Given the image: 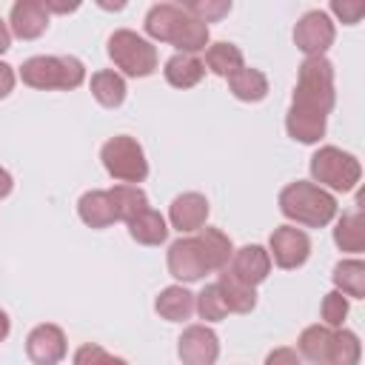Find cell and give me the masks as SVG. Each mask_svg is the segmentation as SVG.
<instances>
[{
	"mask_svg": "<svg viewBox=\"0 0 365 365\" xmlns=\"http://www.w3.org/2000/svg\"><path fill=\"white\" fill-rule=\"evenodd\" d=\"M228 88L242 103H259L268 94V77L259 68H240L228 77Z\"/></svg>",
	"mask_w": 365,
	"mask_h": 365,
	"instance_id": "24",
	"label": "cell"
},
{
	"mask_svg": "<svg viewBox=\"0 0 365 365\" xmlns=\"http://www.w3.org/2000/svg\"><path fill=\"white\" fill-rule=\"evenodd\" d=\"M48 29V11L40 0H17L9 14V31L20 40H37Z\"/></svg>",
	"mask_w": 365,
	"mask_h": 365,
	"instance_id": "12",
	"label": "cell"
},
{
	"mask_svg": "<svg viewBox=\"0 0 365 365\" xmlns=\"http://www.w3.org/2000/svg\"><path fill=\"white\" fill-rule=\"evenodd\" d=\"M91 94H94V100H97L100 106H106V108L123 106V100H125V80H123V74H117V71H111V68L94 71V74H91Z\"/></svg>",
	"mask_w": 365,
	"mask_h": 365,
	"instance_id": "27",
	"label": "cell"
},
{
	"mask_svg": "<svg viewBox=\"0 0 365 365\" xmlns=\"http://www.w3.org/2000/svg\"><path fill=\"white\" fill-rule=\"evenodd\" d=\"M331 279H334L339 294H345L351 299H362L365 297V262L362 259H339L334 265Z\"/></svg>",
	"mask_w": 365,
	"mask_h": 365,
	"instance_id": "26",
	"label": "cell"
},
{
	"mask_svg": "<svg viewBox=\"0 0 365 365\" xmlns=\"http://www.w3.org/2000/svg\"><path fill=\"white\" fill-rule=\"evenodd\" d=\"M208 220V200L197 191H185L180 197H174L171 208H168V222L180 231V234H188V231H200Z\"/></svg>",
	"mask_w": 365,
	"mask_h": 365,
	"instance_id": "13",
	"label": "cell"
},
{
	"mask_svg": "<svg viewBox=\"0 0 365 365\" xmlns=\"http://www.w3.org/2000/svg\"><path fill=\"white\" fill-rule=\"evenodd\" d=\"M334 242L339 245V251H348V254H359L365 248V217L359 208L348 211L336 220Z\"/></svg>",
	"mask_w": 365,
	"mask_h": 365,
	"instance_id": "25",
	"label": "cell"
},
{
	"mask_svg": "<svg viewBox=\"0 0 365 365\" xmlns=\"http://www.w3.org/2000/svg\"><path fill=\"white\" fill-rule=\"evenodd\" d=\"M74 365H128V362L120 356H111L106 348H100L94 342H86L74 351Z\"/></svg>",
	"mask_w": 365,
	"mask_h": 365,
	"instance_id": "35",
	"label": "cell"
},
{
	"mask_svg": "<svg viewBox=\"0 0 365 365\" xmlns=\"http://www.w3.org/2000/svg\"><path fill=\"white\" fill-rule=\"evenodd\" d=\"M154 311H157L163 319H168V322H182V319H188L191 311H194V294H191L188 288H182V285H168V288H163V291L157 294Z\"/></svg>",
	"mask_w": 365,
	"mask_h": 365,
	"instance_id": "18",
	"label": "cell"
},
{
	"mask_svg": "<svg viewBox=\"0 0 365 365\" xmlns=\"http://www.w3.org/2000/svg\"><path fill=\"white\" fill-rule=\"evenodd\" d=\"M197 242L202 248V257L208 262V271L228 268V262L234 257V245H231V240L220 228H200L197 231Z\"/></svg>",
	"mask_w": 365,
	"mask_h": 365,
	"instance_id": "21",
	"label": "cell"
},
{
	"mask_svg": "<svg viewBox=\"0 0 365 365\" xmlns=\"http://www.w3.org/2000/svg\"><path fill=\"white\" fill-rule=\"evenodd\" d=\"M182 365H214L220 356V339L208 325H188L177 339Z\"/></svg>",
	"mask_w": 365,
	"mask_h": 365,
	"instance_id": "10",
	"label": "cell"
},
{
	"mask_svg": "<svg viewBox=\"0 0 365 365\" xmlns=\"http://www.w3.org/2000/svg\"><path fill=\"white\" fill-rule=\"evenodd\" d=\"M217 285H220V291H222V299H225L228 311H234V314H248V311H254V305H257V291H254V285L237 279L228 268H222Z\"/></svg>",
	"mask_w": 365,
	"mask_h": 365,
	"instance_id": "23",
	"label": "cell"
},
{
	"mask_svg": "<svg viewBox=\"0 0 365 365\" xmlns=\"http://www.w3.org/2000/svg\"><path fill=\"white\" fill-rule=\"evenodd\" d=\"M163 74H165V80H168L174 88H191V86H197V83L202 80L205 66H202V60H200L197 54H180V51H177L174 57L165 60Z\"/></svg>",
	"mask_w": 365,
	"mask_h": 365,
	"instance_id": "20",
	"label": "cell"
},
{
	"mask_svg": "<svg viewBox=\"0 0 365 365\" xmlns=\"http://www.w3.org/2000/svg\"><path fill=\"white\" fill-rule=\"evenodd\" d=\"M334 37H336L334 20L322 9L305 11L294 26V43L305 57H325V51L331 48Z\"/></svg>",
	"mask_w": 365,
	"mask_h": 365,
	"instance_id": "7",
	"label": "cell"
},
{
	"mask_svg": "<svg viewBox=\"0 0 365 365\" xmlns=\"http://www.w3.org/2000/svg\"><path fill=\"white\" fill-rule=\"evenodd\" d=\"M100 160L106 165V171L120 180L123 185H137L148 177V160H145V151L143 145L128 137V134H117L111 140L103 143L100 148Z\"/></svg>",
	"mask_w": 365,
	"mask_h": 365,
	"instance_id": "5",
	"label": "cell"
},
{
	"mask_svg": "<svg viewBox=\"0 0 365 365\" xmlns=\"http://www.w3.org/2000/svg\"><path fill=\"white\" fill-rule=\"evenodd\" d=\"M108 197H111V202H114V214H117V220H134L140 211H145L148 208V197H145V191L140 188V185H114L111 191H108Z\"/></svg>",
	"mask_w": 365,
	"mask_h": 365,
	"instance_id": "29",
	"label": "cell"
},
{
	"mask_svg": "<svg viewBox=\"0 0 365 365\" xmlns=\"http://www.w3.org/2000/svg\"><path fill=\"white\" fill-rule=\"evenodd\" d=\"M268 257L279 268H288V271L299 268L311 257V240L297 225H279V228H274V234L268 240Z\"/></svg>",
	"mask_w": 365,
	"mask_h": 365,
	"instance_id": "8",
	"label": "cell"
},
{
	"mask_svg": "<svg viewBox=\"0 0 365 365\" xmlns=\"http://www.w3.org/2000/svg\"><path fill=\"white\" fill-rule=\"evenodd\" d=\"M168 271L180 282H197L208 274V262L197 237H180L168 245Z\"/></svg>",
	"mask_w": 365,
	"mask_h": 365,
	"instance_id": "9",
	"label": "cell"
},
{
	"mask_svg": "<svg viewBox=\"0 0 365 365\" xmlns=\"http://www.w3.org/2000/svg\"><path fill=\"white\" fill-rule=\"evenodd\" d=\"M319 311H322V319H325L328 328H342V322L348 317V297L339 294V291H328L322 297Z\"/></svg>",
	"mask_w": 365,
	"mask_h": 365,
	"instance_id": "34",
	"label": "cell"
},
{
	"mask_svg": "<svg viewBox=\"0 0 365 365\" xmlns=\"http://www.w3.org/2000/svg\"><path fill=\"white\" fill-rule=\"evenodd\" d=\"M279 211L297 225L322 228L336 217V200L331 191L319 188L317 182L297 180L279 191Z\"/></svg>",
	"mask_w": 365,
	"mask_h": 365,
	"instance_id": "1",
	"label": "cell"
},
{
	"mask_svg": "<svg viewBox=\"0 0 365 365\" xmlns=\"http://www.w3.org/2000/svg\"><path fill=\"white\" fill-rule=\"evenodd\" d=\"M11 188H14V180H11V174L0 165V200H3V197H9V194H11Z\"/></svg>",
	"mask_w": 365,
	"mask_h": 365,
	"instance_id": "39",
	"label": "cell"
},
{
	"mask_svg": "<svg viewBox=\"0 0 365 365\" xmlns=\"http://www.w3.org/2000/svg\"><path fill=\"white\" fill-rule=\"evenodd\" d=\"M9 46H11V31H9L6 20H0V54H3Z\"/></svg>",
	"mask_w": 365,
	"mask_h": 365,
	"instance_id": "41",
	"label": "cell"
},
{
	"mask_svg": "<svg viewBox=\"0 0 365 365\" xmlns=\"http://www.w3.org/2000/svg\"><path fill=\"white\" fill-rule=\"evenodd\" d=\"M182 17H185V9H182V6H174V3H157V6L148 9L143 26H145V34H148L151 40L174 43Z\"/></svg>",
	"mask_w": 365,
	"mask_h": 365,
	"instance_id": "15",
	"label": "cell"
},
{
	"mask_svg": "<svg viewBox=\"0 0 365 365\" xmlns=\"http://www.w3.org/2000/svg\"><path fill=\"white\" fill-rule=\"evenodd\" d=\"M77 214L88 228H108L117 220L108 191H86L77 202Z\"/></svg>",
	"mask_w": 365,
	"mask_h": 365,
	"instance_id": "17",
	"label": "cell"
},
{
	"mask_svg": "<svg viewBox=\"0 0 365 365\" xmlns=\"http://www.w3.org/2000/svg\"><path fill=\"white\" fill-rule=\"evenodd\" d=\"M336 103V88H334V63L328 57H305L297 74L294 97L291 106L302 111H314L328 117V111Z\"/></svg>",
	"mask_w": 365,
	"mask_h": 365,
	"instance_id": "2",
	"label": "cell"
},
{
	"mask_svg": "<svg viewBox=\"0 0 365 365\" xmlns=\"http://www.w3.org/2000/svg\"><path fill=\"white\" fill-rule=\"evenodd\" d=\"M14 88V68L9 63H0V100L9 97Z\"/></svg>",
	"mask_w": 365,
	"mask_h": 365,
	"instance_id": "38",
	"label": "cell"
},
{
	"mask_svg": "<svg viewBox=\"0 0 365 365\" xmlns=\"http://www.w3.org/2000/svg\"><path fill=\"white\" fill-rule=\"evenodd\" d=\"M68 345H66V334L60 325L43 322L37 328L29 331L26 336V354L34 365H57L66 356Z\"/></svg>",
	"mask_w": 365,
	"mask_h": 365,
	"instance_id": "11",
	"label": "cell"
},
{
	"mask_svg": "<svg viewBox=\"0 0 365 365\" xmlns=\"http://www.w3.org/2000/svg\"><path fill=\"white\" fill-rule=\"evenodd\" d=\"M43 6H46V11H60V14L74 11V9H77V3H51V0H46Z\"/></svg>",
	"mask_w": 365,
	"mask_h": 365,
	"instance_id": "40",
	"label": "cell"
},
{
	"mask_svg": "<svg viewBox=\"0 0 365 365\" xmlns=\"http://www.w3.org/2000/svg\"><path fill=\"white\" fill-rule=\"evenodd\" d=\"M265 365H302V362H299V354H297L294 348L282 345V348H274V351L265 356Z\"/></svg>",
	"mask_w": 365,
	"mask_h": 365,
	"instance_id": "37",
	"label": "cell"
},
{
	"mask_svg": "<svg viewBox=\"0 0 365 365\" xmlns=\"http://www.w3.org/2000/svg\"><path fill=\"white\" fill-rule=\"evenodd\" d=\"M194 308H197V314H200L205 322H220V319L228 317V305H225L222 291H220L217 282L205 285V288L194 297Z\"/></svg>",
	"mask_w": 365,
	"mask_h": 365,
	"instance_id": "32",
	"label": "cell"
},
{
	"mask_svg": "<svg viewBox=\"0 0 365 365\" xmlns=\"http://www.w3.org/2000/svg\"><path fill=\"white\" fill-rule=\"evenodd\" d=\"M20 80L31 88H40V91H48V88H63V91H71L77 86H83L86 80V66L71 57V54H37V57H29L23 60L20 66Z\"/></svg>",
	"mask_w": 365,
	"mask_h": 365,
	"instance_id": "3",
	"label": "cell"
},
{
	"mask_svg": "<svg viewBox=\"0 0 365 365\" xmlns=\"http://www.w3.org/2000/svg\"><path fill=\"white\" fill-rule=\"evenodd\" d=\"M331 345H334V328H328V325H308L297 339L299 356L311 359L314 365L331 362Z\"/></svg>",
	"mask_w": 365,
	"mask_h": 365,
	"instance_id": "19",
	"label": "cell"
},
{
	"mask_svg": "<svg viewBox=\"0 0 365 365\" xmlns=\"http://www.w3.org/2000/svg\"><path fill=\"white\" fill-rule=\"evenodd\" d=\"M228 271L237 279H242V282H248V285L257 288L271 274V257H268V251L262 245H242V248L234 251Z\"/></svg>",
	"mask_w": 365,
	"mask_h": 365,
	"instance_id": "14",
	"label": "cell"
},
{
	"mask_svg": "<svg viewBox=\"0 0 365 365\" xmlns=\"http://www.w3.org/2000/svg\"><path fill=\"white\" fill-rule=\"evenodd\" d=\"M211 74L217 77H231L234 71H240L245 63H242V51L234 46V43H211L205 48V63H202Z\"/></svg>",
	"mask_w": 365,
	"mask_h": 365,
	"instance_id": "28",
	"label": "cell"
},
{
	"mask_svg": "<svg viewBox=\"0 0 365 365\" xmlns=\"http://www.w3.org/2000/svg\"><path fill=\"white\" fill-rule=\"evenodd\" d=\"M171 46H177L180 54H197V51H202L208 46V26L200 23L197 17H191L185 11V17H182V23H180L177 37H174Z\"/></svg>",
	"mask_w": 365,
	"mask_h": 365,
	"instance_id": "30",
	"label": "cell"
},
{
	"mask_svg": "<svg viewBox=\"0 0 365 365\" xmlns=\"http://www.w3.org/2000/svg\"><path fill=\"white\" fill-rule=\"evenodd\" d=\"M108 57L128 77H148L157 71V48L131 29H117L108 37Z\"/></svg>",
	"mask_w": 365,
	"mask_h": 365,
	"instance_id": "6",
	"label": "cell"
},
{
	"mask_svg": "<svg viewBox=\"0 0 365 365\" xmlns=\"http://www.w3.org/2000/svg\"><path fill=\"white\" fill-rule=\"evenodd\" d=\"M128 234H131V240H137L140 245H160V242H165V237H168V222H165V217H163L160 211L145 208V211H140L134 220H128Z\"/></svg>",
	"mask_w": 365,
	"mask_h": 365,
	"instance_id": "22",
	"label": "cell"
},
{
	"mask_svg": "<svg viewBox=\"0 0 365 365\" xmlns=\"http://www.w3.org/2000/svg\"><path fill=\"white\" fill-rule=\"evenodd\" d=\"M311 177H314V182H319V188L345 194V191L356 188V182L362 177V165L354 154H348L336 145H322L311 157Z\"/></svg>",
	"mask_w": 365,
	"mask_h": 365,
	"instance_id": "4",
	"label": "cell"
},
{
	"mask_svg": "<svg viewBox=\"0 0 365 365\" xmlns=\"http://www.w3.org/2000/svg\"><path fill=\"white\" fill-rule=\"evenodd\" d=\"M359 359H362L359 336L348 328L334 331V345H331V362L328 365H359Z\"/></svg>",
	"mask_w": 365,
	"mask_h": 365,
	"instance_id": "31",
	"label": "cell"
},
{
	"mask_svg": "<svg viewBox=\"0 0 365 365\" xmlns=\"http://www.w3.org/2000/svg\"><path fill=\"white\" fill-rule=\"evenodd\" d=\"M9 331H11V319H9V314L0 308V342L9 336Z\"/></svg>",
	"mask_w": 365,
	"mask_h": 365,
	"instance_id": "42",
	"label": "cell"
},
{
	"mask_svg": "<svg viewBox=\"0 0 365 365\" xmlns=\"http://www.w3.org/2000/svg\"><path fill=\"white\" fill-rule=\"evenodd\" d=\"M331 11L345 23V26H354V23H359V17L365 14V3H359V0H334L331 3Z\"/></svg>",
	"mask_w": 365,
	"mask_h": 365,
	"instance_id": "36",
	"label": "cell"
},
{
	"mask_svg": "<svg viewBox=\"0 0 365 365\" xmlns=\"http://www.w3.org/2000/svg\"><path fill=\"white\" fill-rule=\"evenodd\" d=\"M285 131L291 140L297 143H319L325 137V117L322 114H314V111H302V108H288L285 114Z\"/></svg>",
	"mask_w": 365,
	"mask_h": 365,
	"instance_id": "16",
	"label": "cell"
},
{
	"mask_svg": "<svg viewBox=\"0 0 365 365\" xmlns=\"http://www.w3.org/2000/svg\"><path fill=\"white\" fill-rule=\"evenodd\" d=\"M191 17H197L200 23H214V20H220V17H225L228 11H231V3L228 0H191V3H185L182 6Z\"/></svg>",
	"mask_w": 365,
	"mask_h": 365,
	"instance_id": "33",
	"label": "cell"
}]
</instances>
